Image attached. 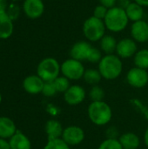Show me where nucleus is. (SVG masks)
<instances>
[{"mask_svg": "<svg viewBox=\"0 0 148 149\" xmlns=\"http://www.w3.org/2000/svg\"><path fill=\"white\" fill-rule=\"evenodd\" d=\"M98 70L105 79H116L120 76L123 71L121 58L116 54H106L103 56L99 61Z\"/></svg>", "mask_w": 148, "mask_h": 149, "instance_id": "1", "label": "nucleus"}, {"mask_svg": "<svg viewBox=\"0 0 148 149\" xmlns=\"http://www.w3.org/2000/svg\"><path fill=\"white\" fill-rule=\"evenodd\" d=\"M87 114L92 123L99 127L107 125L113 118L112 108L104 100L91 102L88 106Z\"/></svg>", "mask_w": 148, "mask_h": 149, "instance_id": "2", "label": "nucleus"}, {"mask_svg": "<svg viewBox=\"0 0 148 149\" xmlns=\"http://www.w3.org/2000/svg\"><path fill=\"white\" fill-rule=\"evenodd\" d=\"M104 23L106 30L111 32H120L124 31L128 25L129 19L126 15L125 9L115 6L108 9L106 17L104 18Z\"/></svg>", "mask_w": 148, "mask_h": 149, "instance_id": "3", "label": "nucleus"}, {"mask_svg": "<svg viewBox=\"0 0 148 149\" xmlns=\"http://www.w3.org/2000/svg\"><path fill=\"white\" fill-rule=\"evenodd\" d=\"M106 25L104 20L93 16L86 18L83 24L82 31L85 38L90 42H98L106 35Z\"/></svg>", "mask_w": 148, "mask_h": 149, "instance_id": "4", "label": "nucleus"}, {"mask_svg": "<svg viewBox=\"0 0 148 149\" xmlns=\"http://www.w3.org/2000/svg\"><path fill=\"white\" fill-rule=\"evenodd\" d=\"M61 72V65L54 58L42 59L37 67V75L44 82L54 81Z\"/></svg>", "mask_w": 148, "mask_h": 149, "instance_id": "5", "label": "nucleus"}, {"mask_svg": "<svg viewBox=\"0 0 148 149\" xmlns=\"http://www.w3.org/2000/svg\"><path fill=\"white\" fill-rule=\"evenodd\" d=\"M85 66L81 61L74 58H68L61 64V73L70 80H79L83 79Z\"/></svg>", "mask_w": 148, "mask_h": 149, "instance_id": "6", "label": "nucleus"}, {"mask_svg": "<svg viewBox=\"0 0 148 149\" xmlns=\"http://www.w3.org/2000/svg\"><path fill=\"white\" fill-rule=\"evenodd\" d=\"M126 81L134 88H143L148 84L147 71L134 66L127 72Z\"/></svg>", "mask_w": 148, "mask_h": 149, "instance_id": "7", "label": "nucleus"}, {"mask_svg": "<svg viewBox=\"0 0 148 149\" xmlns=\"http://www.w3.org/2000/svg\"><path fill=\"white\" fill-rule=\"evenodd\" d=\"M85 134L84 130L79 126H69L63 131L62 140L71 146H77L83 142Z\"/></svg>", "mask_w": 148, "mask_h": 149, "instance_id": "8", "label": "nucleus"}, {"mask_svg": "<svg viewBox=\"0 0 148 149\" xmlns=\"http://www.w3.org/2000/svg\"><path fill=\"white\" fill-rule=\"evenodd\" d=\"M138 52L137 42L133 38H125L118 41L116 47V55L120 58H129L133 57Z\"/></svg>", "mask_w": 148, "mask_h": 149, "instance_id": "9", "label": "nucleus"}, {"mask_svg": "<svg viewBox=\"0 0 148 149\" xmlns=\"http://www.w3.org/2000/svg\"><path fill=\"white\" fill-rule=\"evenodd\" d=\"M85 90L81 86L72 85L64 93V100L70 106H77L85 100Z\"/></svg>", "mask_w": 148, "mask_h": 149, "instance_id": "10", "label": "nucleus"}, {"mask_svg": "<svg viewBox=\"0 0 148 149\" xmlns=\"http://www.w3.org/2000/svg\"><path fill=\"white\" fill-rule=\"evenodd\" d=\"M23 10L25 15L31 19L40 17L44 11V4L42 0H24Z\"/></svg>", "mask_w": 148, "mask_h": 149, "instance_id": "11", "label": "nucleus"}, {"mask_svg": "<svg viewBox=\"0 0 148 149\" xmlns=\"http://www.w3.org/2000/svg\"><path fill=\"white\" fill-rule=\"evenodd\" d=\"M131 37L138 43H146L148 41V22L142 19L133 22L131 25Z\"/></svg>", "mask_w": 148, "mask_h": 149, "instance_id": "12", "label": "nucleus"}, {"mask_svg": "<svg viewBox=\"0 0 148 149\" xmlns=\"http://www.w3.org/2000/svg\"><path fill=\"white\" fill-rule=\"evenodd\" d=\"M92 45L87 41L80 40L76 42L70 50V55L72 58L79 61H85L87 59L89 52L92 49Z\"/></svg>", "mask_w": 148, "mask_h": 149, "instance_id": "13", "label": "nucleus"}, {"mask_svg": "<svg viewBox=\"0 0 148 149\" xmlns=\"http://www.w3.org/2000/svg\"><path fill=\"white\" fill-rule=\"evenodd\" d=\"M44 81L38 75L27 76L23 81L24 91L30 94H38L42 93Z\"/></svg>", "mask_w": 148, "mask_h": 149, "instance_id": "14", "label": "nucleus"}, {"mask_svg": "<svg viewBox=\"0 0 148 149\" xmlns=\"http://www.w3.org/2000/svg\"><path fill=\"white\" fill-rule=\"evenodd\" d=\"M13 20L6 11H0V39L9 38L13 33Z\"/></svg>", "mask_w": 148, "mask_h": 149, "instance_id": "15", "label": "nucleus"}, {"mask_svg": "<svg viewBox=\"0 0 148 149\" xmlns=\"http://www.w3.org/2000/svg\"><path fill=\"white\" fill-rule=\"evenodd\" d=\"M17 133L14 121L8 117H0V138L10 139Z\"/></svg>", "mask_w": 148, "mask_h": 149, "instance_id": "16", "label": "nucleus"}, {"mask_svg": "<svg viewBox=\"0 0 148 149\" xmlns=\"http://www.w3.org/2000/svg\"><path fill=\"white\" fill-rule=\"evenodd\" d=\"M9 145L10 149H31V143L29 138L21 132H17L10 139Z\"/></svg>", "mask_w": 148, "mask_h": 149, "instance_id": "17", "label": "nucleus"}, {"mask_svg": "<svg viewBox=\"0 0 148 149\" xmlns=\"http://www.w3.org/2000/svg\"><path fill=\"white\" fill-rule=\"evenodd\" d=\"M64 128L57 120H50L45 124V133L48 140H55L62 137Z\"/></svg>", "mask_w": 148, "mask_h": 149, "instance_id": "18", "label": "nucleus"}, {"mask_svg": "<svg viewBox=\"0 0 148 149\" xmlns=\"http://www.w3.org/2000/svg\"><path fill=\"white\" fill-rule=\"evenodd\" d=\"M119 141L123 149H138L140 145V140L139 136L131 132L121 134Z\"/></svg>", "mask_w": 148, "mask_h": 149, "instance_id": "19", "label": "nucleus"}, {"mask_svg": "<svg viewBox=\"0 0 148 149\" xmlns=\"http://www.w3.org/2000/svg\"><path fill=\"white\" fill-rule=\"evenodd\" d=\"M125 10L126 12L129 21H132L133 23L142 20L145 15L143 6H141L140 4L137 3L134 1L131 2L130 4L125 9Z\"/></svg>", "mask_w": 148, "mask_h": 149, "instance_id": "20", "label": "nucleus"}, {"mask_svg": "<svg viewBox=\"0 0 148 149\" xmlns=\"http://www.w3.org/2000/svg\"><path fill=\"white\" fill-rule=\"evenodd\" d=\"M100 43V49L102 52H104L106 54H113L116 51L118 41L116 38L112 35H105L101 40Z\"/></svg>", "mask_w": 148, "mask_h": 149, "instance_id": "21", "label": "nucleus"}, {"mask_svg": "<svg viewBox=\"0 0 148 149\" xmlns=\"http://www.w3.org/2000/svg\"><path fill=\"white\" fill-rule=\"evenodd\" d=\"M133 62L136 67L147 70L148 69V49L138 51L133 56Z\"/></svg>", "mask_w": 148, "mask_h": 149, "instance_id": "22", "label": "nucleus"}, {"mask_svg": "<svg viewBox=\"0 0 148 149\" xmlns=\"http://www.w3.org/2000/svg\"><path fill=\"white\" fill-rule=\"evenodd\" d=\"M83 79L88 85L96 86L100 82L102 76H101L100 72H99V70L89 68V69H86L85 71Z\"/></svg>", "mask_w": 148, "mask_h": 149, "instance_id": "23", "label": "nucleus"}, {"mask_svg": "<svg viewBox=\"0 0 148 149\" xmlns=\"http://www.w3.org/2000/svg\"><path fill=\"white\" fill-rule=\"evenodd\" d=\"M89 98L92 100V102L94 101H103L105 98V91L99 86H92L89 91Z\"/></svg>", "mask_w": 148, "mask_h": 149, "instance_id": "24", "label": "nucleus"}, {"mask_svg": "<svg viewBox=\"0 0 148 149\" xmlns=\"http://www.w3.org/2000/svg\"><path fill=\"white\" fill-rule=\"evenodd\" d=\"M53 83H54V86H55L58 93H65L69 89V87L71 86L70 79H68L65 76H58L53 81Z\"/></svg>", "mask_w": 148, "mask_h": 149, "instance_id": "25", "label": "nucleus"}, {"mask_svg": "<svg viewBox=\"0 0 148 149\" xmlns=\"http://www.w3.org/2000/svg\"><path fill=\"white\" fill-rule=\"evenodd\" d=\"M43 149H70V146L65 143L62 138L55 140H48Z\"/></svg>", "mask_w": 148, "mask_h": 149, "instance_id": "26", "label": "nucleus"}, {"mask_svg": "<svg viewBox=\"0 0 148 149\" xmlns=\"http://www.w3.org/2000/svg\"><path fill=\"white\" fill-rule=\"evenodd\" d=\"M98 149H123L118 139H106L103 141Z\"/></svg>", "mask_w": 148, "mask_h": 149, "instance_id": "27", "label": "nucleus"}, {"mask_svg": "<svg viewBox=\"0 0 148 149\" xmlns=\"http://www.w3.org/2000/svg\"><path fill=\"white\" fill-rule=\"evenodd\" d=\"M102 53H101V51L99 50L98 48L96 47H92L90 52H89V55H88V58L86 59V61L90 62V63H92V64H96V63H99V61L101 60L102 58Z\"/></svg>", "mask_w": 148, "mask_h": 149, "instance_id": "28", "label": "nucleus"}, {"mask_svg": "<svg viewBox=\"0 0 148 149\" xmlns=\"http://www.w3.org/2000/svg\"><path fill=\"white\" fill-rule=\"evenodd\" d=\"M57 93L58 92H57V89L54 86L53 81L44 82V87H43V90L41 93H43V95H44L45 97H52Z\"/></svg>", "mask_w": 148, "mask_h": 149, "instance_id": "29", "label": "nucleus"}, {"mask_svg": "<svg viewBox=\"0 0 148 149\" xmlns=\"http://www.w3.org/2000/svg\"><path fill=\"white\" fill-rule=\"evenodd\" d=\"M108 11V9L106 8L105 6L101 5V4H99L97 5L94 10H93V17H97V18H99V19H102L104 20V18L106 17V13Z\"/></svg>", "mask_w": 148, "mask_h": 149, "instance_id": "30", "label": "nucleus"}, {"mask_svg": "<svg viewBox=\"0 0 148 149\" xmlns=\"http://www.w3.org/2000/svg\"><path fill=\"white\" fill-rule=\"evenodd\" d=\"M131 102L140 111L141 113H143V115L146 117V118H148V107H145L139 100H136V99H133V100H131Z\"/></svg>", "mask_w": 148, "mask_h": 149, "instance_id": "31", "label": "nucleus"}, {"mask_svg": "<svg viewBox=\"0 0 148 149\" xmlns=\"http://www.w3.org/2000/svg\"><path fill=\"white\" fill-rule=\"evenodd\" d=\"M6 12L8 13V15L10 16V17L12 20H14V19H16V18L18 17V15H19V9H18V7H17V5H15V4H10V5L7 8Z\"/></svg>", "mask_w": 148, "mask_h": 149, "instance_id": "32", "label": "nucleus"}, {"mask_svg": "<svg viewBox=\"0 0 148 149\" xmlns=\"http://www.w3.org/2000/svg\"><path fill=\"white\" fill-rule=\"evenodd\" d=\"M106 134L107 135V139H117L119 136V131L115 127H110L106 131Z\"/></svg>", "mask_w": 148, "mask_h": 149, "instance_id": "33", "label": "nucleus"}, {"mask_svg": "<svg viewBox=\"0 0 148 149\" xmlns=\"http://www.w3.org/2000/svg\"><path fill=\"white\" fill-rule=\"evenodd\" d=\"M99 4L105 6L107 9H111L113 7L117 6V2L118 0H98Z\"/></svg>", "mask_w": 148, "mask_h": 149, "instance_id": "34", "label": "nucleus"}, {"mask_svg": "<svg viewBox=\"0 0 148 149\" xmlns=\"http://www.w3.org/2000/svg\"><path fill=\"white\" fill-rule=\"evenodd\" d=\"M130 3H131L130 0H118L117 6H120L123 9H126L130 4Z\"/></svg>", "mask_w": 148, "mask_h": 149, "instance_id": "35", "label": "nucleus"}, {"mask_svg": "<svg viewBox=\"0 0 148 149\" xmlns=\"http://www.w3.org/2000/svg\"><path fill=\"white\" fill-rule=\"evenodd\" d=\"M0 149H10L9 141H6L4 139L0 138Z\"/></svg>", "mask_w": 148, "mask_h": 149, "instance_id": "36", "label": "nucleus"}, {"mask_svg": "<svg viewBox=\"0 0 148 149\" xmlns=\"http://www.w3.org/2000/svg\"><path fill=\"white\" fill-rule=\"evenodd\" d=\"M8 8V3L6 0H0V11H6Z\"/></svg>", "mask_w": 148, "mask_h": 149, "instance_id": "37", "label": "nucleus"}, {"mask_svg": "<svg viewBox=\"0 0 148 149\" xmlns=\"http://www.w3.org/2000/svg\"><path fill=\"white\" fill-rule=\"evenodd\" d=\"M133 1L143 7H148V0H133Z\"/></svg>", "mask_w": 148, "mask_h": 149, "instance_id": "38", "label": "nucleus"}, {"mask_svg": "<svg viewBox=\"0 0 148 149\" xmlns=\"http://www.w3.org/2000/svg\"><path fill=\"white\" fill-rule=\"evenodd\" d=\"M144 142H145L146 146L148 148V127H147V129L145 131V134H144Z\"/></svg>", "mask_w": 148, "mask_h": 149, "instance_id": "39", "label": "nucleus"}, {"mask_svg": "<svg viewBox=\"0 0 148 149\" xmlns=\"http://www.w3.org/2000/svg\"><path fill=\"white\" fill-rule=\"evenodd\" d=\"M2 102V95H1V93H0V103Z\"/></svg>", "mask_w": 148, "mask_h": 149, "instance_id": "40", "label": "nucleus"}, {"mask_svg": "<svg viewBox=\"0 0 148 149\" xmlns=\"http://www.w3.org/2000/svg\"><path fill=\"white\" fill-rule=\"evenodd\" d=\"M0 117H1V116H0Z\"/></svg>", "mask_w": 148, "mask_h": 149, "instance_id": "41", "label": "nucleus"}, {"mask_svg": "<svg viewBox=\"0 0 148 149\" xmlns=\"http://www.w3.org/2000/svg\"><path fill=\"white\" fill-rule=\"evenodd\" d=\"M147 22H148V21H147Z\"/></svg>", "mask_w": 148, "mask_h": 149, "instance_id": "42", "label": "nucleus"}]
</instances>
